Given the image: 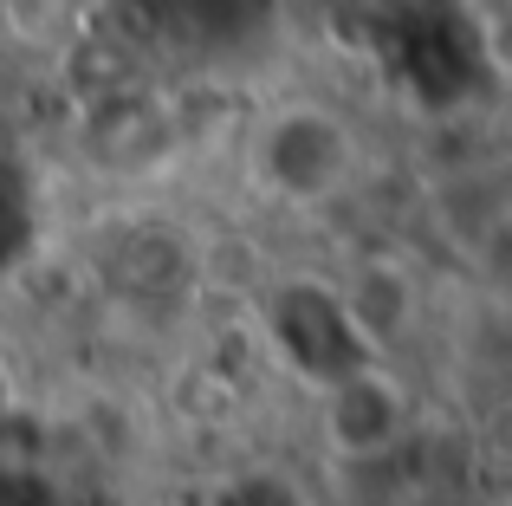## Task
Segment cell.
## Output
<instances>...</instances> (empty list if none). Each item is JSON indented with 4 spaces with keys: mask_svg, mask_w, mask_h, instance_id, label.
Listing matches in <instances>:
<instances>
[{
    "mask_svg": "<svg viewBox=\"0 0 512 506\" xmlns=\"http://www.w3.org/2000/svg\"><path fill=\"white\" fill-rule=\"evenodd\" d=\"M350 130L318 104H292L260 130V176L273 182L286 202H325L350 182Z\"/></svg>",
    "mask_w": 512,
    "mask_h": 506,
    "instance_id": "6da1fadb",
    "label": "cell"
},
{
    "mask_svg": "<svg viewBox=\"0 0 512 506\" xmlns=\"http://www.w3.org/2000/svg\"><path fill=\"white\" fill-rule=\"evenodd\" d=\"M273 338H279V351L299 364V377H312L318 390L338 383V377H350L357 364H370V351H363V338H357V325H350L344 299L331 286H318V279L279 292Z\"/></svg>",
    "mask_w": 512,
    "mask_h": 506,
    "instance_id": "7a4b0ae2",
    "label": "cell"
},
{
    "mask_svg": "<svg viewBox=\"0 0 512 506\" xmlns=\"http://www.w3.org/2000/svg\"><path fill=\"white\" fill-rule=\"evenodd\" d=\"M409 429V390L389 377L383 364H357L350 377L325 383V442L344 461H376L402 442Z\"/></svg>",
    "mask_w": 512,
    "mask_h": 506,
    "instance_id": "3957f363",
    "label": "cell"
},
{
    "mask_svg": "<svg viewBox=\"0 0 512 506\" xmlns=\"http://www.w3.org/2000/svg\"><path fill=\"white\" fill-rule=\"evenodd\" d=\"M227 506H305V494L286 474H247V481L227 487Z\"/></svg>",
    "mask_w": 512,
    "mask_h": 506,
    "instance_id": "277c9868",
    "label": "cell"
}]
</instances>
